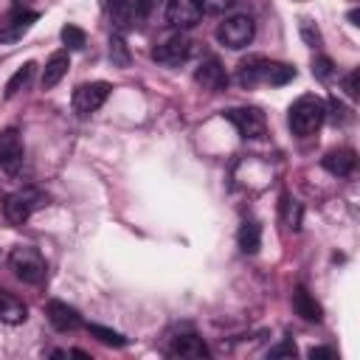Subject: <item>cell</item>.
Segmentation results:
<instances>
[{
  "mask_svg": "<svg viewBox=\"0 0 360 360\" xmlns=\"http://www.w3.org/2000/svg\"><path fill=\"white\" fill-rule=\"evenodd\" d=\"M323 118H326V104H323L321 96H312V93L295 98L292 107H290V115H287L290 129H292V135H298V138L315 135V132L321 129Z\"/></svg>",
  "mask_w": 360,
  "mask_h": 360,
  "instance_id": "obj_1",
  "label": "cell"
},
{
  "mask_svg": "<svg viewBox=\"0 0 360 360\" xmlns=\"http://www.w3.org/2000/svg\"><path fill=\"white\" fill-rule=\"evenodd\" d=\"M45 205H48V194L45 191H39V188H20V191L6 197L3 214H6V219L11 225H22L34 211H39Z\"/></svg>",
  "mask_w": 360,
  "mask_h": 360,
  "instance_id": "obj_2",
  "label": "cell"
},
{
  "mask_svg": "<svg viewBox=\"0 0 360 360\" xmlns=\"http://www.w3.org/2000/svg\"><path fill=\"white\" fill-rule=\"evenodd\" d=\"M8 264L14 270V276L25 284H42L45 281V273H48V264L42 259V253L37 248H28V245H20L11 250L8 256Z\"/></svg>",
  "mask_w": 360,
  "mask_h": 360,
  "instance_id": "obj_3",
  "label": "cell"
},
{
  "mask_svg": "<svg viewBox=\"0 0 360 360\" xmlns=\"http://www.w3.org/2000/svg\"><path fill=\"white\" fill-rule=\"evenodd\" d=\"M253 34H256V22H253L250 14H233V17L222 20L219 28H217V39L225 48H231V51L248 48L250 39H253Z\"/></svg>",
  "mask_w": 360,
  "mask_h": 360,
  "instance_id": "obj_4",
  "label": "cell"
},
{
  "mask_svg": "<svg viewBox=\"0 0 360 360\" xmlns=\"http://www.w3.org/2000/svg\"><path fill=\"white\" fill-rule=\"evenodd\" d=\"M25 163V146H22V138L14 127L3 129L0 132V169L8 174V177H17L20 169Z\"/></svg>",
  "mask_w": 360,
  "mask_h": 360,
  "instance_id": "obj_5",
  "label": "cell"
},
{
  "mask_svg": "<svg viewBox=\"0 0 360 360\" xmlns=\"http://www.w3.org/2000/svg\"><path fill=\"white\" fill-rule=\"evenodd\" d=\"M110 84L107 82H84L73 90V112L76 115H90L96 112L107 98H110Z\"/></svg>",
  "mask_w": 360,
  "mask_h": 360,
  "instance_id": "obj_6",
  "label": "cell"
},
{
  "mask_svg": "<svg viewBox=\"0 0 360 360\" xmlns=\"http://www.w3.org/2000/svg\"><path fill=\"white\" fill-rule=\"evenodd\" d=\"M191 51H194V42L188 37H183V34H174V37H169L166 42H160L152 51V59L160 62V65L174 68V65H183L191 56Z\"/></svg>",
  "mask_w": 360,
  "mask_h": 360,
  "instance_id": "obj_7",
  "label": "cell"
},
{
  "mask_svg": "<svg viewBox=\"0 0 360 360\" xmlns=\"http://www.w3.org/2000/svg\"><path fill=\"white\" fill-rule=\"evenodd\" d=\"M225 118L236 127V132H239L242 138H262L264 129H267L264 115H262L259 110H253V107H236V110H228Z\"/></svg>",
  "mask_w": 360,
  "mask_h": 360,
  "instance_id": "obj_8",
  "label": "cell"
},
{
  "mask_svg": "<svg viewBox=\"0 0 360 360\" xmlns=\"http://www.w3.org/2000/svg\"><path fill=\"white\" fill-rule=\"evenodd\" d=\"M202 17V8L197 6V0H166V22L172 28H194Z\"/></svg>",
  "mask_w": 360,
  "mask_h": 360,
  "instance_id": "obj_9",
  "label": "cell"
},
{
  "mask_svg": "<svg viewBox=\"0 0 360 360\" xmlns=\"http://www.w3.org/2000/svg\"><path fill=\"white\" fill-rule=\"evenodd\" d=\"M45 315H48L51 326H53V329H59V332H76L79 326H84L82 315H79L70 304H65V301H48Z\"/></svg>",
  "mask_w": 360,
  "mask_h": 360,
  "instance_id": "obj_10",
  "label": "cell"
},
{
  "mask_svg": "<svg viewBox=\"0 0 360 360\" xmlns=\"http://www.w3.org/2000/svg\"><path fill=\"white\" fill-rule=\"evenodd\" d=\"M194 82L202 87V90H211V93H219V90H225V84H228V73H225V68L219 65V59H205V62H200V68L194 70Z\"/></svg>",
  "mask_w": 360,
  "mask_h": 360,
  "instance_id": "obj_11",
  "label": "cell"
},
{
  "mask_svg": "<svg viewBox=\"0 0 360 360\" xmlns=\"http://www.w3.org/2000/svg\"><path fill=\"white\" fill-rule=\"evenodd\" d=\"M169 354L172 357H186V360H200V357H208L211 352H208V346H205L202 338H197V335L188 332V335H177L172 340Z\"/></svg>",
  "mask_w": 360,
  "mask_h": 360,
  "instance_id": "obj_12",
  "label": "cell"
},
{
  "mask_svg": "<svg viewBox=\"0 0 360 360\" xmlns=\"http://www.w3.org/2000/svg\"><path fill=\"white\" fill-rule=\"evenodd\" d=\"M68 68H70V56H68V51H56V53L45 62V70H42V79H39L42 90L56 87V84L62 82V76L68 73Z\"/></svg>",
  "mask_w": 360,
  "mask_h": 360,
  "instance_id": "obj_13",
  "label": "cell"
},
{
  "mask_svg": "<svg viewBox=\"0 0 360 360\" xmlns=\"http://www.w3.org/2000/svg\"><path fill=\"white\" fill-rule=\"evenodd\" d=\"M37 20H39L37 11H20V14H14L6 25H0V42H17Z\"/></svg>",
  "mask_w": 360,
  "mask_h": 360,
  "instance_id": "obj_14",
  "label": "cell"
},
{
  "mask_svg": "<svg viewBox=\"0 0 360 360\" xmlns=\"http://www.w3.org/2000/svg\"><path fill=\"white\" fill-rule=\"evenodd\" d=\"M28 318V307L14 295V292H6L0 290V321L8 323V326H17Z\"/></svg>",
  "mask_w": 360,
  "mask_h": 360,
  "instance_id": "obj_15",
  "label": "cell"
},
{
  "mask_svg": "<svg viewBox=\"0 0 360 360\" xmlns=\"http://www.w3.org/2000/svg\"><path fill=\"white\" fill-rule=\"evenodd\" d=\"M354 166H357V158H354L352 149H332V152H326V158H323V169H326L329 174H338V177L352 174Z\"/></svg>",
  "mask_w": 360,
  "mask_h": 360,
  "instance_id": "obj_16",
  "label": "cell"
},
{
  "mask_svg": "<svg viewBox=\"0 0 360 360\" xmlns=\"http://www.w3.org/2000/svg\"><path fill=\"white\" fill-rule=\"evenodd\" d=\"M264 68H267V59L264 56H248L239 70H236V79L242 87H253L259 82H264Z\"/></svg>",
  "mask_w": 360,
  "mask_h": 360,
  "instance_id": "obj_17",
  "label": "cell"
},
{
  "mask_svg": "<svg viewBox=\"0 0 360 360\" xmlns=\"http://www.w3.org/2000/svg\"><path fill=\"white\" fill-rule=\"evenodd\" d=\"M292 307H295V312L304 318V321H309V323H318L321 318H323V312H321V304L304 290V287H298L295 292H292Z\"/></svg>",
  "mask_w": 360,
  "mask_h": 360,
  "instance_id": "obj_18",
  "label": "cell"
},
{
  "mask_svg": "<svg viewBox=\"0 0 360 360\" xmlns=\"http://www.w3.org/2000/svg\"><path fill=\"white\" fill-rule=\"evenodd\" d=\"M236 242H239V248H242L245 253H256V250H259V245H262V228H259V222L245 219V222L239 225Z\"/></svg>",
  "mask_w": 360,
  "mask_h": 360,
  "instance_id": "obj_19",
  "label": "cell"
},
{
  "mask_svg": "<svg viewBox=\"0 0 360 360\" xmlns=\"http://www.w3.org/2000/svg\"><path fill=\"white\" fill-rule=\"evenodd\" d=\"M110 17H112V25H115L118 31H127V28L135 25L138 11H135L132 0H115V3L110 6Z\"/></svg>",
  "mask_w": 360,
  "mask_h": 360,
  "instance_id": "obj_20",
  "label": "cell"
},
{
  "mask_svg": "<svg viewBox=\"0 0 360 360\" xmlns=\"http://www.w3.org/2000/svg\"><path fill=\"white\" fill-rule=\"evenodd\" d=\"M290 79H295V68H290L284 62H270L267 59V68H264V82L267 84H287Z\"/></svg>",
  "mask_w": 360,
  "mask_h": 360,
  "instance_id": "obj_21",
  "label": "cell"
},
{
  "mask_svg": "<svg viewBox=\"0 0 360 360\" xmlns=\"http://www.w3.org/2000/svg\"><path fill=\"white\" fill-rule=\"evenodd\" d=\"M34 70H37V65L34 62H25L11 79H8V84H6V98H11V96H17L22 87H28V82H31V76H34Z\"/></svg>",
  "mask_w": 360,
  "mask_h": 360,
  "instance_id": "obj_22",
  "label": "cell"
},
{
  "mask_svg": "<svg viewBox=\"0 0 360 360\" xmlns=\"http://www.w3.org/2000/svg\"><path fill=\"white\" fill-rule=\"evenodd\" d=\"M87 332L93 338H98L101 343H107V346H127V338L121 332H112V329H107L101 323H87Z\"/></svg>",
  "mask_w": 360,
  "mask_h": 360,
  "instance_id": "obj_23",
  "label": "cell"
},
{
  "mask_svg": "<svg viewBox=\"0 0 360 360\" xmlns=\"http://www.w3.org/2000/svg\"><path fill=\"white\" fill-rule=\"evenodd\" d=\"M110 59H112V65H118V68H127L129 65V48H127V42H124V37L121 34H115V37H110Z\"/></svg>",
  "mask_w": 360,
  "mask_h": 360,
  "instance_id": "obj_24",
  "label": "cell"
},
{
  "mask_svg": "<svg viewBox=\"0 0 360 360\" xmlns=\"http://www.w3.org/2000/svg\"><path fill=\"white\" fill-rule=\"evenodd\" d=\"M62 42H65L70 51H82L84 42H87V34H84L79 25H65V28H62Z\"/></svg>",
  "mask_w": 360,
  "mask_h": 360,
  "instance_id": "obj_25",
  "label": "cell"
},
{
  "mask_svg": "<svg viewBox=\"0 0 360 360\" xmlns=\"http://www.w3.org/2000/svg\"><path fill=\"white\" fill-rule=\"evenodd\" d=\"M284 217H287V225H290L292 231H298V228H301V202L284 200Z\"/></svg>",
  "mask_w": 360,
  "mask_h": 360,
  "instance_id": "obj_26",
  "label": "cell"
},
{
  "mask_svg": "<svg viewBox=\"0 0 360 360\" xmlns=\"http://www.w3.org/2000/svg\"><path fill=\"white\" fill-rule=\"evenodd\" d=\"M312 73L318 76V79H332V73H335V65H332V59L329 56H318L315 62H312Z\"/></svg>",
  "mask_w": 360,
  "mask_h": 360,
  "instance_id": "obj_27",
  "label": "cell"
},
{
  "mask_svg": "<svg viewBox=\"0 0 360 360\" xmlns=\"http://www.w3.org/2000/svg\"><path fill=\"white\" fill-rule=\"evenodd\" d=\"M233 3H236V0H197V6H200L205 14H222V11H228Z\"/></svg>",
  "mask_w": 360,
  "mask_h": 360,
  "instance_id": "obj_28",
  "label": "cell"
},
{
  "mask_svg": "<svg viewBox=\"0 0 360 360\" xmlns=\"http://www.w3.org/2000/svg\"><path fill=\"white\" fill-rule=\"evenodd\" d=\"M357 79H360V70H349L343 76V90L349 98H357Z\"/></svg>",
  "mask_w": 360,
  "mask_h": 360,
  "instance_id": "obj_29",
  "label": "cell"
},
{
  "mask_svg": "<svg viewBox=\"0 0 360 360\" xmlns=\"http://www.w3.org/2000/svg\"><path fill=\"white\" fill-rule=\"evenodd\" d=\"M267 354H270V357H295V343H292V340H284V343L273 346Z\"/></svg>",
  "mask_w": 360,
  "mask_h": 360,
  "instance_id": "obj_30",
  "label": "cell"
},
{
  "mask_svg": "<svg viewBox=\"0 0 360 360\" xmlns=\"http://www.w3.org/2000/svg\"><path fill=\"white\" fill-rule=\"evenodd\" d=\"M301 34H304V39L309 42V45H315L321 37H318V31H312V22L309 20H301Z\"/></svg>",
  "mask_w": 360,
  "mask_h": 360,
  "instance_id": "obj_31",
  "label": "cell"
},
{
  "mask_svg": "<svg viewBox=\"0 0 360 360\" xmlns=\"http://www.w3.org/2000/svg\"><path fill=\"white\" fill-rule=\"evenodd\" d=\"M132 6H135V11H138V17H146V14L158 6V0H132Z\"/></svg>",
  "mask_w": 360,
  "mask_h": 360,
  "instance_id": "obj_32",
  "label": "cell"
},
{
  "mask_svg": "<svg viewBox=\"0 0 360 360\" xmlns=\"http://www.w3.org/2000/svg\"><path fill=\"white\" fill-rule=\"evenodd\" d=\"M309 357L315 360V357H335V349H329V346H318V349H309Z\"/></svg>",
  "mask_w": 360,
  "mask_h": 360,
  "instance_id": "obj_33",
  "label": "cell"
},
{
  "mask_svg": "<svg viewBox=\"0 0 360 360\" xmlns=\"http://www.w3.org/2000/svg\"><path fill=\"white\" fill-rule=\"evenodd\" d=\"M112 3H115V0H104V6H112Z\"/></svg>",
  "mask_w": 360,
  "mask_h": 360,
  "instance_id": "obj_34",
  "label": "cell"
},
{
  "mask_svg": "<svg viewBox=\"0 0 360 360\" xmlns=\"http://www.w3.org/2000/svg\"><path fill=\"white\" fill-rule=\"evenodd\" d=\"M17 3H28V0H17Z\"/></svg>",
  "mask_w": 360,
  "mask_h": 360,
  "instance_id": "obj_35",
  "label": "cell"
}]
</instances>
